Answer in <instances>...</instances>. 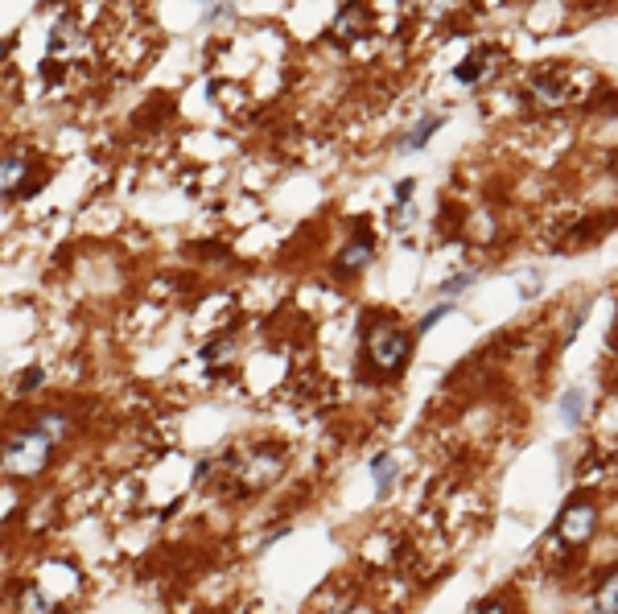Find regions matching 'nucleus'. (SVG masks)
Returning <instances> with one entry per match:
<instances>
[{
  "instance_id": "obj_1",
  "label": "nucleus",
  "mask_w": 618,
  "mask_h": 614,
  "mask_svg": "<svg viewBox=\"0 0 618 614\" xmlns=\"http://www.w3.org/2000/svg\"><path fill=\"white\" fill-rule=\"evenodd\" d=\"M367 355H371V363L380 367L384 375H396L408 363V355H412V338L396 322H375L367 330Z\"/></svg>"
},
{
  "instance_id": "obj_2",
  "label": "nucleus",
  "mask_w": 618,
  "mask_h": 614,
  "mask_svg": "<svg viewBox=\"0 0 618 614\" xmlns=\"http://www.w3.org/2000/svg\"><path fill=\"white\" fill-rule=\"evenodd\" d=\"M50 441L38 433V429H21L9 446H5V470L9 474H38L42 466H46V458H50Z\"/></svg>"
},
{
  "instance_id": "obj_3",
  "label": "nucleus",
  "mask_w": 618,
  "mask_h": 614,
  "mask_svg": "<svg viewBox=\"0 0 618 614\" xmlns=\"http://www.w3.org/2000/svg\"><path fill=\"white\" fill-rule=\"evenodd\" d=\"M594 528H598V507L590 499H573L557 520V536L565 544H586L594 536Z\"/></svg>"
},
{
  "instance_id": "obj_4",
  "label": "nucleus",
  "mask_w": 618,
  "mask_h": 614,
  "mask_svg": "<svg viewBox=\"0 0 618 614\" xmlns=\"http://www.w3.org/2000/svg\"><path fill=\"white\" fill-rule=\"evenodd\" d=\"M281 470H285V454L281 450H252L248 462L239 466V479H244L248 491H260V487H268L272 479H277Z\"/></svg>"
},
{
  "instance_id": "obj_5",
  "label": "nucleus",
  "mask_w": 618,
  "mask_h": 614,
  "mask_svg": "<svg viewBox=\"0 0 618 614\" xmlns=\"http://www.w3.org/2000/svg\"><path fill=\"white\" fill-rule=\"evenodd\" d=\"M371 260H375V240H371V235H359L355 244H347L338 252V272H342V277H359Z\"/></svg>"
},
{
  "instance_id": "obj_6",
  "label": "nucleus",
  "mask_w": 618,
  "mask_h": 614,
  "mask_svg": "<svg viewBox=\"0 0 618 614\" xmlns=\"http://www.w3.org/2000/svg\"><path fill=\"white\" fill-rule=\"evenodd\" d=\"M17 614H54V598L38 586H25L17 598Z\"/></svg>"
},
{
  "instance_id": "obj_7",
  "label": "nucleus",
  "mask_w": 618,
  "mask_h": 614,
  "mask_svg": "<svg viewBox=\"0 0 618 614\" xmlns=\"http://www.w3.org/2000/svg\"><path fill=\"white\" fill-rule=\"evenodd\" d=\"M33 429H38L50 446H58V441L66 437V429H71V417H66V413H42L38 421H33Z\"/></svg>"
},
{
  "instance_id": "obj_8",
  "label": "nucleus",
  "mask_w": 618,
  "mask_h": 614,
  "mask_svg": "<svg viewBox=\"0 0 618 614\" xmlns=\"http://www.w3.org/2000/svg\"><path fill=\"white\" fill-rule=\"evenodd\" d=\"M441 124H445L441 116H425V120H421L417 128H412V132L404 136V141H400V149H425V145L433 141V132H437Z\"/></svg>"
},
{
  "instance_id": "obj_9",
  "label": "nucleus",
  "mask_w": 618,
  "mask_h": 614,
  "mask_svg": "<svg viewBox=\"0 0 618 614\" xmlns=\"http://www.w3.org/2000/svg\"><path fill=\"white\" fill-rule=\"evenodd\" d=\"M590 614H618V573H610L606 582L598 586V598H594Z\"/></svg>"
},
{
  "instance_id": "obj_10",
  "label": "nucleus",
  "mask_w": 618,
  "mask_h": 614,
  "mask_svg": "<svg viewBox=\"0 0 618 614\" xmlns=\"http://www.w3.org/2000/svg\"><path fill=\"white\" fill-rule=\"evenodd\" d=\"M371 479H375V487H380V495H388L392 483H396V462L388 454H380V458L371 462Z\"/></svg>"
},
{
  "instance_id": "obj_11",
  "label": "nucleus",
  "mask_w": 618,
  "mask_h": 614,
  "mask_svg": "<svg viewBox=\"0 0 618 614\" xmlns=\"http://www.w3.org/2000/svg\"><path fill=\"white\" fill-rule=\"evenodd\" d=\"M25 169H29L25 157H13V153L5 157V194H9V198L25 190V186H21V182H25Z\"/></svg>"
},
{
  "instance_id": "obj_12",
  "label": "nucleus",
  "mask_w": 618,
  "mask_h": 614,
  "mask_svg": "<svg viewBox=\"0 0 618 614\" xmlns=\"http://www.w3.org/2000/svg\"><path fill=\"white\" fill-rule=\"evenodd\" d=\"M581 413H586V392H577V388L565 392V396H561V421H565V425H577Z\"/></svg>"
},
{
  "instance_id": "obj_13",
  "label": "nucleus",
  "mask_w": 618,
  "mask_h": 614,
  "mask_svg": "<svg viewBox=\"0 0 618 614\" xmlns=\"http://www.w3.org/2000/svg\"><path fill=\"white\" fill-rule=\"evenodd\" d=\"M487 75V54H470L462 66H458V83H474Z\"/></svg>"
},
{
  "instance_id": "obj_14",
  "label": "nucleus",
  "mask_w": 618,
  "mask_h": 614,
  "mask_svg": "<svg viewBox=\"0 0 618 614\" xmlns=\"http://www.w3.org/2000/svg\"><path fill=\"white\" fill-rule=\"evenodd\" d=\"M474 281H478V268L462 272V277H454V281H445V285H441V297H454V293H462V289L474 285Z\"/></svg>"
},
{
  "instance_id": "obj_15",
  "label": "nucleus",
  "mask_w": 618,
  "mask_h": 614,
  "mask_svg": "<svg viewBox=\"0 0 618 614\" xmlns=\"http://www.w3.org/2000/svg\"><path fill=\"white\" fill-rule=\"evenodd\" d=\"M450 310H454V305H450V301H441V305H433V310H429V314L421 318V326H417V330H429L433 322H441V318H445V314H450Z\"/></svg>"
},
{
  "instance_id": "obj_16",
  "label": "nucleus",
  "mask_w": 618,
  "mask_h": 614,
  "mask_svg": "<svg viewBox=\"0 0 618 614\" xmlns=\"http://www.w3.org/2000/svg\"><path fill=\"white\" fill-rule=\"evenodd\" d=\"M474 614H511V610H507V602H499V598H495V602H483Z\"/></svg>"
},
{
  "instance_id": "obj_17",
  "label": "nucleus",
  "mask_w": 618,
  "mask_h": 614,
  "mask_svg": "<svg viewBox=\"0 0 618 614\" xmlns=\"http://www.w3.org/2000/svg\"><path fill=\"white\" fill-rule=\"evenodd\" d=\"M38 384H42V371H29L25 380H21V388H25V392H29V388H38Z\"/></svg>"
},
{
  "instance_id": "obj_18",
  "label": "nucleus",
  "mask_w": 618,
  "mask_h": 614,
  "mask_svg": "<svg viewBox=\"0 0 618 614\" xmlns=\"http://www.w3.org/2000/svg\"><path fill=\"white\" fill-rule=\"evenodd\" d=\"M614 178H618V161H614Z\"/></svg>"
}]
</instances>
